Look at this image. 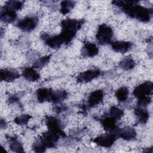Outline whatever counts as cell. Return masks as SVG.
I'll return each instance as SVG.
<instances>
[{
    "mask_svg": "<svg viewBox=\"0 0 153 153\" xmlns=\"http://www.w3.org/2000/svg\"><path fill=\"white\" fill-rule=\"evenodd\" d=\"M68 97V92L64 90H59L53 91L51 101L53 103H59Z\"/></svg>",
    "mask_w": 153,
    "mask_h": 153,
    "instance_id": "obj_22",
    "label": "cell"
},
{
    "mask_svg": "<svg viewBox=\"0 0 153 153\" xmlns=\"http://www.w3.org/2000/svg\"><path fill=\"white\" fill-rule=\"evenodd\" d=\"M41 38L47 46L54 49L60 47L64 44L60 34L51 35L47 33H42L41 35Z\"/></svg>",
    "mask_w": 153,
    "mask_h": 153,
    "instance_id": "obj_6",
    "label": "cell"
},
{
    "mask_svg": "<svg viewBox=\"0 0 153 153\" xmlns=\"http://www.w3.org/2000/svg\"><path fill=\"white\" fill-rule=\"evenodd\" d=\"M32 118L31 115L29 114H22L19 116L16 117L14 120V122L18 125L24 126L26 125L30 119Z\"/></svg>",
    "mask_w": 153,
    "mask_h": 153,
    "instance_id": "obj_30",
    "label": "cell"
},
{
    "mask_svg": "<svg viewBox=\"0 0 153 153\" xmlns=\"http://www.w3.org/2000/svg\"><path fill=\"white\" fill-rule=\"evenodd\" d=\"M84 23L83 19H66L61 22L62 31L60 35L64 44H68L72 41Z\"/></svg>",
    "mask_w": 153,
    "mask_h": 153,
    "instance_id": "obj_2",
    "label": "cell"
},
{
    "mask_svg": "<svg viewBox=\"0 0 153 153\" xmlns=\"http://www.w3.org/2000/svg\"><path fill=\"white\" fill-rule=\"evenodd\" d=\"M134 112L140 123L145 124L147 123L149 118V113L145 108L137 107L134 109Z\"/></svg>",
    "mask_w": 153,
    "mask_h": 153,
    "instance_id": "obj_20",
    "label": "cell"
},
{
    "mask_svg": "<svg viewBox=\"0 0 153 153\" xmlns=\"http://www.w3.org/2000/svg\"><path fill=\"white\" fill-rule=\"evenodd\" d=\"M47 148L46 145L39 137L36 142L33 143L32 149L35 152H44Z\"/></svg>",
    "mask_w": 153,
    "mask_h": 153,
    "instance_id": "obj_29",
    "label": "cell"
},
{
    "mask_svg": "<svg viewBox=\"0 0 153 153\" xmlns=\"http://www.w3.org/2000/svg\"><path fill=\"white\" fill-rule=\"evenodd\" d=\"M116 134L112 132L100 135L94 139L93 142L98 146L103 148H110L117 139Z\"/></svg>",
    "mask_w": 153,
    "mask_h": 153,
    "instance_id": "obj_7",
    "label": "cell"
},
{
    "mask_svg": "<svg viewBox=\"0 0 153 153\" xmlns=\"http://www.w3.org/2000/svg\"><path fill=\"white\" fill-rule=\"evenodd\" d=\"M116 121L115 119L109 115L101 119L100 123L104 130L109 132H114L117 128Z\"/></svg>",
    "mask_w": 153,
    "mask_h": 153,
    "instance_id": "obj_18",
    "label": "cell"
},
{
    "mask_svg": "<svg viewBox=\"0 0 153 153\" xmlns=\"http://www.w3.org/2000/svg\"><path fill=\"white\" fill-rule=\"evenodd\" d=\"M60 135L54 131L48 130L42 133L40 138L46 145L47 148H54L59 139Z\"/></svg>",
    "mask_w": 153,
    "mask_h": 153,
    "instance_id": "obj_11",
    "label": "cell"
},
{
    "mask_svg": "<svg viewBox=\"0 0 153 153\" xmlns=\"http://www.w3.org/2000/svg\"><path fill=\"white\" fill-rule=\"evenodd\" d=\"M151 102V98L149 96L141 97L137 99V105L139 108H145Z\"/></svg>",
    "mask_w": 153,
    "mask_h": 153,
    "instance_id": "obj_31",
    "label": "cell"
},
{
    "mask_svg": "<svg viewBox=\"0 0 153 153\" xmlns=\"http://www.w3.org/2000/svg\"><path fill=\"white\" fill-rule=\"evenodd\" d=\"M113 37L112 29L106 24H102L99 26L96 38L97 42L101 45H106L111 43Z\"/></svg>",
    "mask_w": 153,
    "mask_h": 153,
    "instance_id": "obj_3",
    "label": "cell"
},
{
    "mask_svg": "<svg viewBox=\"0 0 153 153\" xmlns=\"http://www.w3.org/2000/svg\"><path fill=\"white\" fill-rule=\"evenodd\" d=\"M45 123L48 128V130L54 131L59 134L60 136H66L65 133L62 129V126L60 120L54 116L47 115L45 118Z\"/></svg>",
    "mask_w": 153,
    "mask_h": 153,
    "instance_id": "obj_5",
    "label": "cell"
},
{
    "mask_svg": "<svg viewBox=\"0 0 153 153\" xmlns=\"http://www.w3.org/2000/svg\"><path fill=\"white\" fill-rule=\"evenodd\" d=\"M22 76L29 81L34 82L40 78L39 74L33 68L26 67L22 71Z\"/></svg>",
    "mask_w": 153,
    "mask_h": 153,
    "instance_id": "obj_19",
    "label": "cell"
},
{
    "mask_svg": "<svg viewBox=\"0 0 153 153\" xmlns=\"http://www.w3.org/2000/svg\"><path fill=\"white\" fill-rule=\"evenodd\" d=\"M20 99V94H13L9 96L8 99V102L9 103H13L16 102H17Z\"/></svg>",
    "mask_w": 153,
    "mask_h": 153,
    "instance_id": "obj_32",
    "label": "cell"
},
{
    "mask_svg": "<svg viewBox=\"0 0 153 153\" xmlns=\"http://www.w3.org/2000/svg\"><path fill=\"white\" fill-rule=\"evenodd\" d=\"M75 2L72 1H63L60 3V13L63 14H67L74 7Z\"/></svg>",
    "mask_w": 153,
    "mask_h": 153,
    "instance_id": "obj_26",
    "label": "cell"
},
{
    "mask_svg": "<svg viewBox=\"0 0 153 153\" xmlns=\"http://www.w3.org/2000/svg\"><path fill=\"white\" fill-rule=\"evenodd\" d=\"M109 115L115 119L116 120L121 119L124 115L123 111L115 106H112L110 108L109 111Z\"/></svg>",
    "mask_w": 153,
    "mask_h": 153,
    "instance_id": "obj_28",
    "label": "cell"
},
{
    "mask_svg": "<svg viewBox=\"0 0 153 153\" xmlns=\"http://www.w3.org/2000/svg\"><path fill=\"white\" fill-rule=\"evenodd\" d=\"M113 5L120 8L128 16L140 22H149L152 17V10L140 5L136 1H114Z\"/></svg>",
    "mask_w": 153,
    "mask_h": 153,
    "instance_id": "obj_1",
    "label": "cell"
},
{
    "mask_svg": "<svg viewBox=\"0 0 153 153\" xmlns=\"http://www.w3.org/2000/svg\"><path fill=\"white\" fill-rule=\"evenodd\" d=\"M23 6V2L20 1H8L6 2L4 8L12 11H18L22 8Z\"/></svg>",
    "mask_w": 153,
    "mask_h": 153,
    "instance_id": "obj_25",
    "label": "cell"
},
{
    "mask_svg": "<svg viewBox=\"0 0 153 153\" xmlns=\"http://www.w3.org/2000/svg\"><path fill=\"white\" fill-rule=\"evenodd\" d=\"M143 151V152H152V151H153L152 147L145 148V149H144Z\"/></svg>",
    "mask_w": 153,
    "mask_h": 153,
    "instance_id": "obj_34",
    "label": "cell"
},
{
    "mask_svg": "<svg viewBox=\"0 0 153 153\" xmlns=\"http://www.w3.org/2000/svg\"><path fill=\"white\" fill-rule=\"evenodd\" d=\"M111 48L112 49L118 53H125L128 51L132 47L133 44L129 41H118L111 42Z\"/></svg>",
    "mask_w": 153,
    "mask_h": 153,
    "instance_id": "obj_15",
    "label": "cell"
},
{
    "mask_svg": "<svg viewBox=\"0 0 153 153\" xmlns=\"http://www.w3.org/2000/svg\"><path fill=\"white\" fill-rule=\"evenodd\" d=\"M135 61L130 56L124 57L119 62L120 68L125 71H128L133 69L135 66Z\"/></svg>",
    "mask_w": 153,
    "mask_h": 153,
    "instance_id": "obj_23",
    "label": "cell"
},
{
    "mask_svg": "<svg viewBox=\"0 0 153 153\" xmlns=\"http://www.w3.org/2000/svg\"><path fill=\"white\" fill-rule=\"evenodd\" d=\"M8 139L10 142V148L14 152H23L24 148L22 143L16 137H8Z\"/></svg>",
    "mask_w": 153,
    "mask_h": 153,
    "instance_id": "obj_21",
    "label": "cell"
},
{
    "mask_svg": "<svg viewBox=\"0 0 153 153\" xmlns=\"http://www.w3.org/2000/svg\"><path fill=\"white\" fill-rule=\"evenodd\" d=\"M38 23V19L37 17L34 16H27L23 19L19 20L16 26L25 32H30L33 31Z\"/></svg>",
    "mask_w": 153,
    "mask_h": 153,
    "instance_id": "obj_4",
    "label": "cell"
},
{
    "mask_svg": "<svg viewBox=\"0 0 153 153\" xmlns=\"http://www.w3.org/2000/svg\"><path fill=\"white\" fill-rule=\"evenodd\" d=\"M20 77L19 72L16 69H1V81L5 82H12Z\"/></svg>",
    "mask_w": 153,
    "mask_h": 153,
    "instance_id": "obj_14",
    "label": "cell"
},
{
    "mask_svg": "<svg viewBox=\"0 0 153 153\" xmlns=\"http://www.w3.org/2000/svg\"><path fill=\"white\" fill-rule=\"evenodd\" d=\"M53 90L48 88H40L36 90V99L40 102H50Z\"/></svg>",
    "mask_w": 153,
    "mask_h": 153,
    "instance_id": "obj_17",
    "label": "cell"
},
{
    "mask_svg": "<svg viewBox=\"0 0 153 153\" xmlns=\"http://www.w3.org/2000/svg\"><path fill=\"white\" fill-rule=\"evenodd\" d=\"M115 96L120 102H125L128 96V89L125 86L121 87L116 91Z\"/></svg>",
    "mask_w": 153,
    "mask_h": 153,
    "instance_id": "obj_24",
    "label": "cell"
},
{
    "mask_svg": "<svg viewBox=\"0 0 153 153\" xmlns=\"http://www.w3.org/2000/svg\"><path fill=\"white\" fill-rule=\"evenodd\" d=\"M51 56H44L38 58L36 61L33 63V68L35 69H40L42 68L45 65H46L50 61Z\"/></svg>",
    "mask_w": 153,
    "mask_h": 153,
    "instance_id": "obj_27",
    "label": "cell"
},
{
    "mask_svg": "<svg viewBox=\"0 0 153 153\" xmlns=\"http://www.w3.org/2000/svg\"><path fill=\"white\" fill-rule=\"evenodd\" d=\"M17 19L16 11L6 9L4 7L1 8L0 13V19L4 23H11Z\"/></svg>",
    "mask_w": 153,
    "mask_h": 153,
    "instance_id": "obj_16",
    "label": "cell"
},
{
    "mask_svg": "<svg viewBox=\"0 0 153 153\" xmlns=\"http://www.w3.org/2000/svg\"><path fill=\"white\" fill-rule=\"evenodd\" d=\"M100 74L101 72L99 69H88L79 74L76 76V79L79 82L87 83L97 78Z\"/></svg>",
    "mask_w": 153,
    "mask_h": 153,
    "instance_id": "obj_9",
    "label": "cell"
},
{
    "mask_svg": "<svg viewBox=\"0 0 153 153\" xmlns=\"http://www.w3.org/2000/svg\"><path fill=\"white\" fill-rule=\"evenodd\" d=\"M104 94L103 91L100 90H96L92 91L88 96L87 105L89 108H93L98 105L102 102Z\"/></svg>",
    "mask_w": 153,
    "mask_h": 153,
    "instance_id": "obj_12",
    "label": "cell"
},
{
    "mask_svg": "<svg viewBox=\"0 0 153 153\" xmlns=\"http://www.w3.org/2000/svg\"><path fill=\"white\" fill-rule=\"evenodd\" d=\"M153 90V84L150 81H146L136 86L133 91V94L136 98L143 96H150Z\"/></svg>",
    "mask_w": 153,
    "mask_h": 153,
    "instance_id": "obj_8",
    "label": "cell"
},
{
    "mask_svg": "<svg viewBox=\"0 0 153 153\" xmlns=\"http://www.w3.org/2000/svg\"><path fill=\"white\" fill-rule=\"evenodd\" d=\"M116 134L117 137H120L126 140H132L136 137V130L131 127H125L124 128H117L112 132Z\"/></svg>",
    "mask_w": 153,
    "mask_h": 153,
    "instance_id": "obj_10",
    "label": "cell"
},
{
    "mask_svg": "<svg viewBox=\"0 0 153 153\" xmlns=\"http://www.w3.org/2000/svg\"><path fill=\"white\" fill-rule=\"evenodd\" d=\"M99 53V48L97 45L92 42H87L84 43L81 50V55L85 57H93Z\"/></svg>",
    "mask_w": 153,
    "mask_h": 153,
    "instance_id": "obj_13",
    "label": "cell"
},
{
    "mask_svg": "<svg viewBox=\"0 0 153 153\" xmlns=\"http://www.w3.org/2000/svg\"><path fill=\"white\" fill-rule=\"evenodd\" d=\"M6 126H7L6 121H5V120L1 118V128H5Z\"/></svg>",
    "mask_w": 153,
    "mask_h": 153,
    "instance_id": "obj_33",
    "label": "cell"
}]
</instances>
